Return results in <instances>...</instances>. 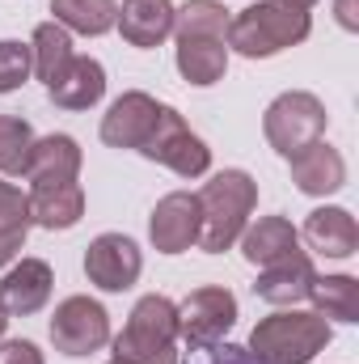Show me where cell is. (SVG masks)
<instances>
[{"mask_svg": "<svg viewBox=\"0 0 359 364\" xmlns=\"http://www.w3.org/2000/svg\"><path fill=\"white\" fill-rule=\"evenodd\" d=\"M258 203V182L245 170H220L216 178L199 191V212H203V229H199V250L207 255H224L237 246V237L250 225V212Z\"/></svg>", "mask_w": 359, "mask_h": 364, "instance_id": "obj_1", "label": "cell"}, {"mask_svg": "<svg viewBox=\"0 0 359 364\" xmlns=\"http://www.w3.org/2000/svg\"><path fill=\"white\" fill-rule=\"evenodd\" d=\"M114 364H178V305L161 292L136 301L114 335Z\"/></svg>", "mask_w": 359, "mask_h": 364, "instance_id": "obj_2", "label": "cell"}, {"mask_svg": "<svg viewBox=\"0 0 359 364\" xmlns=\"http://www.w3.org/2000/svg\"><path fill=\"white\" fill-rule=\"evenodd\" d=\"M309 30H313L309 13H296V9L275 4V0H258L250 9H241L237 17H228L224 43L245 60H270V55L304 43Z\"/></svg>", "mask_w": 359, "mask_h": 364, "instance_id": "obj_3", "label": "cell"}, {"mask_svg": "<svg viewBox=\"0 0 359 364\" xmlns=\"http://www.w3.org/2000/svg\"><path fill=\"white\" fill-rule=\"evenodd\" d=\"M330 322L313 309H279L250 335V352L267 364H313L330 343Z\"/></svg>", "mask_w": 359, "mask_h": 364, "instance_id": "obj_4", "label": "cell"}, {"mask_svg": "<svg viewBox=\"0 0 359 364\" xmlns=\"http://www.w3.org/2000/svg\"><path fill=\"white\" fill-rule=\"evenodd\" d=\"M326 123H330V114H326L321 97H313L304 90L279 93L263 114V132H267L270 149L279 157H296L300 149L326 140Z\"/></svg>", "mask_w": 359, "mask_h": 364, "instance_id": "obj_5", "label": "cell"}, {"mask_svg": "<svg viewBox=\"0 0 359 364\" xmlns=\"http://www.w3.org/2000/svg\"><path fill=\"white\" fill-rule=\"evenodd\" d=\"M140 153L148 161H157V166H170L182 178H203L211 170V149L186 127V119H182L174 106H161L148 140L140 144Z\"/></svg>", "mask_w": 359, "mask_h": 364, "instance_id": "obj_6", "label": "cell"}, {"mask_svg": "<svg viewBox=\"0 0 359 364\" xmlns=\"http://www.w3.org/2000/svg\"><path fill=\"white\" fill-rule=\"evenodd\" d=\"M237 322V296L228 288H194L178 305V343H186L190 352L220 343Z\"/></svg>", "mask_w": 359, "mask_h": 364, "instance_id": "obj_7", "label": "cell"}, {"mask_svg": "<svg viewBox=\"0 0 359 364\" xmlns=\"http://www.w3.org/2000/svg\"><path fill=\"white\" fill-rule=\"evenodd\" d=\"M51 343L64 356H89L110 343V314L93 296H68L51 314Z\"/></svg>", "mask_w": 359, "mask_h": 364, "instance_id": "obj_8", "label": "cell"}, {"mask_svg": "<svg viewBox=\"0 0 359 364\" xmlns=\"http://www.w3.org/2000/svg\"><path fill=\"white\" fill-rule=\"evenodd\" d=\"M140 272H144V255L123 233H101L85 250V275L101 292H127L140 279Z\"/></svg>", "mask_w": 359, "mask_h": 364, "instance_id": "obj_9", "label": "cell"}, {"mask_svg": "<svg viewBox=\"0 0 359 364\" xmlns=\"http://www.w3.org/2000/svg\"><path fill=\"white\" fill-rule=\"evenodd\" d=\"M199 229H203V212H199V195L190 191L165 195L148 216V237L161 255H182L199 246Z\"/></svg>", "mask_w": 359, "mask_h": 364, "instance_id": "obj_10", "label": "cell"}, {"mask_svg": "<svg viewBox=\"0 0 359 364\" xmlns=\"http://www.w3.org/2000/svg\"><path fill=\"white\" fill-rule=\"evenodd\" d=\"M157 114H161V102H157V97H148V93H140V90L123 93V97H114L110 110L101 114V140H106L110 149H136V153H140V144L148 140Z\"/></svg>", "mask_w": 359, "mask_h": 364, "instance_id": "obj_11", "label": "cell"}, {"mask_svg": "<svg viewBox=\"0 0 359 364\" xmlns=\"http://www.w3.org/2000/svg\"><path fill=\"white\" fill-rule=\"evenodd\" d=\"M51 284H55V275H51V267L43 259H21V263H13L4 272V279H0V309L9 318L38 314L51 301Z\"/></svg>", "mask_w": 359, "mask_h": 364, "instance_id": "obj_12", "label": "cell"}, {"mask_svg": "<svg viewBox=\"0 0 359 364\" xmlns=\"http://www.w3.org/2000/svg\"><path fill=\"white\" fill-rule=\"evenodd\" d=\"M313 259L304 250H296L292 259H279L270 267H258V284L254 292L267 301V305H279V309H292L300 301H309V288H313Z\"/></svg>", "mask_w": 359, "mask_h": 364, "instance_id": "obj_13", "label": "cell"}, {"mask_svg": "<svg viewBox=\"0 0 359 364\" xmlns=\"http://www.w3.org/2000/svg\"><path fill=\"white\" fill-rule=\"evenodd\" d=\"M118 34L148 51V47H161L170 34H174V0H123L118 17H114Z\"/></svg>", "mask_w": 359, "mask_h": 364, "instance_id": "obj_14", "label": "cell"}, {"mask_svg": "<svg viewBox=\"0 0 359 364\" xmlns=\"http://www.w3.org/2000/svg\"><path fill=\"white\" fill-rule=\"evenodd\" d=\"M81 174V144L64 132L34 140L30 161H26V178L30 186H55V182H77Z\"/></svg>", "mask_w": 359, "mask_h": 364, "instance_id": "obj_15", "label": "cell"}, {"mask_svg": "<svg viewBox=\"0 0 359 364\" xmlns=\"http://www.w3.org/2000/svg\"><path fill=\"white\" fill-rule=\"evenodd\" d=\"M300 237L326 259H351L359 250V225L347 208H313Z\"/></svg>", "mask_w": 359, "mask_h": 364, "instance_id": "obj_16", "label": "cell"}, {"mask_svg": "<svg viewBox=\"0 0 359 364\" xmlns=\"http://www.w3.org/2000/svg\"><path fill=\"white\" fill-rule=\"evenodd\" d=\"M287 161H292V182H296L304 195H334V191H343V182H347V161H343V153L330 149L326 140L300 149V153L287 157Z\"/></svg>", "mask_w": 359, "mask_h": 364, "instance_id": "obj_17", "label": "cell"}, {"mask_svg": "<svg viewBox=\"0 0 359 364\" xmlns=\"http://www.w3.org/2000/svg\"><path fill=\"white\" fill-rule=\"evenodd\" d=\"M237 242H241V255L254 267H270V263L292 259L300 250V233L292 229L287 216H258L254 225H245V233Z\"/></svg>", "mask_w": 359, "mask_h": 364, "instance_id": "obj_18", "label": "cell"}, {"mask_svg": "<svg viewBox=\"0 0 359 364\" xmlns=\"http://www.w3.org/2000/svg\"><path fill=\"white\" fill-rule=\"evenodd\" d=\"M47 93L64 110H89V106L101 102V93H106V68L97 60H89V55H72V64L47 85Z\"/></svg>", "mask_w": 359, "mask_h": 364, "instance_id": "obj_19", "label": "cell"}, {"mask_svg": "<svg viewBox=\"0 0 359 364\" xmlns=\"http://www.w3.org/2000/svg\"><path fill=\"white\" fill-rule=\"evenodd\" d=\"M85 216V191L81 182H55V186H30V220L43 229H72Z\"/></svg>", "mask_w": 359, "mask_h": 364, "instance_id": "obj_20", "label": "cell"}, {"mask_svg": "<svg viewBox=\"0 0 359 364\" xmlns=\"http://www.w3.org/2000/svg\"><path fill=\"white\" fill-rule=\"evenodd\" d=\"M178 73L199 90L224 81V73H228V43L224 38H178Z\"/></svg>", "mask_w": 359, "mask_h": 364, "instance_id": "obj_21", "label": "cell"}, {"mask_svg": "<svg viewBox=\"0 0 359 364\" xmlns=\"http://www.w3.org/2000/svg\"><path fill=\"white\" fill-rule=\"evenodd\" d=\"M313 314H321L326 322H359V279L355 275H313L309 288Z\"/></svg>", "mask_w": 359, "mask_h": 364, "instance_id": "obj_22", "label": "cell"}, {"mask_svg": "<svg viewBox=\"0 0 359 364\" xmlns=\"http://www.w3.org/2000/svg\"><path fill=\"white\" fill-rule=\"evenodd\" d=\"M30 225H34V220H30V195H26L21 186H13V182L0 178V267L17 259V250H21Z\"/></svg>", "mask_w": 359, "mask_h": 364, "instance_id": "obj_23", "label": "cell"}, {"mask_svg": "<svg viewBox=\"0 0 359 364\" xmlns=\"http://www.w3.org/2000/svg\"><path fill=\"white\" fill-rule=\"evenodd\" d=\"M72 34L60 26V21H43L38 30H34V43H30V60H34V73H38V81H55L68 64H72Z\"/></svg>", "mask_w": 359, "mask_h": 364, "instance_id": "obj_24", "label": "cell"}, {"mask_svg": "<svg viewBox=\"0 0 359 364\" xmlns=\"http://www.w3.org/2000/svg\"><path fill=\"white\" fill-rule=\"evenodd\" d=\"M51 13L55 21L72 34H106L114 30V17H118V4L114 0H51Z\"/></svg>", "mask_w": 359, "mask_h": 364, "instance_id": "obj_25", "label": "cell"}, {"mask_svg": "<svg viewBox=\"0 0 359 364\" xmlns=\"http://www.w3.org/2000/svg\"><path fill=\"white\" fill-rule=\"evenodd\" d=\"M174 34L178 38H224L228 9L220 0H190V4L174 9Z\"/></svg>", "mask_w": 359, "mask_h": 364, "instance_id": "obj_26", "label": "cell"}, {"mask_svg": "<svg viewBox=\"0 0 359 364\" xmlns=\"http://www.w3.org/2000/svg\"><path fill=\"white\" fill-rule=\"evenodd\" d=\"M34 140L38 136L21 114H0V174H26Z\"/></svg>", "mask_w": 359, "mask_h": 364, "instance_id": "obj_27", "label": "cell"}, {"mask_svg": "<svg viewBox=\"0 0 359 364\" xmlns=\"http://www.w3.org/2000/svg\"><path fill=\"white\" fill-rule=\"evenodd\" d=\"M34 73V60H30V43H17V38H0V93L21 90Z\"/></svg>", "mask_w": 359, "mask_h": 364, "instance_id": "obj_28", "label": "cell"}, {"mask_svg": "<svg viewBox=\"0 0 359 364\" xmlns=\"http://www.w3.org/2000/svg\"><path fill=\"white\" fill-rule=\"evenodd\" d=\"M194 364H267L258 360L250 348H237V343H211V348H199Z\"/></svg>", "mask_w": 359, "mask_h": 364, "instance_id": "obj_29", "label": "cell"}, {"mask_svg": "<svg viewBox=\"0 0 359 364\" xmlns=\"http://www.w3.org/2000/svg\"><path fill=\"white\" fill-rule=\"evenodd\" d=\"M0 364H47L38 343L30 339H0Z\"/></svg>", "mask_w": 359, "mask_h": 364, "instance_id": "obj_30", "label": "cell"}, {"mask_svg": "<svg viewBox=\"0 0 359 364\" xmlns=\"http://www.w3.org/2000/svg\"><path fill=\"white\" fill-rule=\"evenodd\" d=\"M334 13H338V26H343V30H359L355 0H338V4H334Z\"/></svg>", "mask_w": 359, "mask_h": 364, "instance_id": "obj_31", "label": "cell"}, {"mask_svg": "<svg viewBox=\"0 0 359 364\" xmlns=\"http://www.w3.org/2000/svg\"><path fill=\"white\" fill-rule=\"evenodd\" d=\"M275 4H287V9H296V13H309L317 0H275Z\"/></svg>", "mask_w": 359, "mask_h": 364, "instance_id": "obj_32", "label": "cell"}, {"mask_svg": "<svg viewBox=\"0 0 359 364\" xmlns=\"http://www.w3.org/2000/svg\"><path fill=\"white\" fill-rule=\"evenodd\" d=\"M4 326H9V314L0 309V339H4Z\"/></svg>", "mask_w": 359, "mask_h": 364, "instance_id": "obj_33", "label": "cell"}]
</instances>
